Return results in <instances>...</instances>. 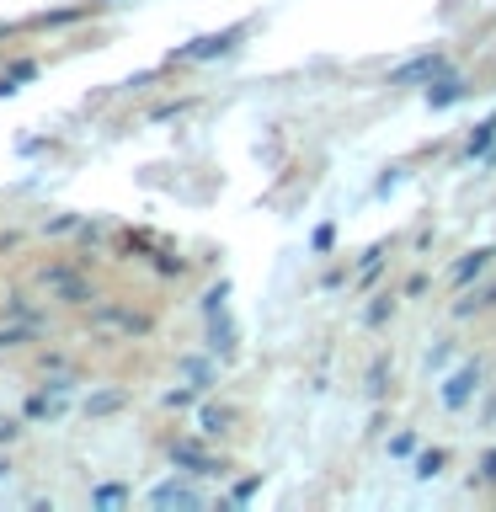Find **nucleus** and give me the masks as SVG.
Masks as SVG:
<instances>
[{
  "label": "nucleus",
  "mask_w": 496,
  "mask_h": 512,
  "mask_svg": "<svg viewBox=\"0 0 496 512\" xmlns=\"http://www.w3.org/2000/svg\"><path fill=\"white\" fill-rule=\"evenodd\" d=\"M150 507H203L198 486H182V480H160V486H150V496H144Z\"/></svg>",
  "instance_id": "7ed1b4c3"
},
{
  "label": "nucleus",
  "mask_w": 496,
  "mask_h": 512,
  "mask_svg": "<svg viewBox=\"0 0 496 512\" xmlns=\"http://www.w3.org/2000/svg\"><path fill=\"white\" fill-rule=\"evenodd\" d=\"M48 288H54L59 299H70V304L91 299V283L80 278V272H70V267H54V272H48Z\"/></svg>",
  "instance_id": "423d86ee"
},
{
  "label": "nucleus",
  "mask_w": 496,
  "mask_h": 512,
  "mask_svg": "<svg viewBox=\"0 0 496 512\" xmlns=\"http://www.w3.org/2000/svg\"><path fill=\"white\" fill-rule=\"evenodd\" d=\"M491 139H496V118H486V123H475V139H470V155H486V150H491Z\"/></svg>",
  "instance_id": "f8f14e48"
},
{
  "label": "nucleus",
  "mask_w": 496,
  "mask_h": 512,
  "mask_svg": "<svg viewBox=\"0 0 496 512\" xmlns=\"http://www.w3.org/2000/svg\"><path fill=\"white\" fill-rule=\"evenodd\" d=\"M438 75H443V54H422V59L400 64L390 75V86H422V80H438Z\"/></svg>",
  "instance_id": "20e7f679"
},
{
  "label": "nucleus",
  "mask_w": 496,
  "mask_h": 512,
  "mask_svg": "<svg viewBox=\"0 0 496 512\" xmlns=\"http://www.w3.org/2000/svg\"><path fill=\"white\" fill-rule=\"evenodd\" d=\"M96 326L102 331H144L139 315H96Z\"/></svg>",
  "instance_id": "9b49d317"
},
{
  "label": "nucleus",
  "mask_w": 496,
  "mask_h": 512,
  "mask_svg": "<svg viewBox=\"0 0 496 512\" xmlns=\"http://www.w3.org/2000/svg\"><path fill=\"white\" fill-rule=\"evenodd\" d=\"M475 384H480V363L470 358V363H459V368H454V374H448V379H443V390H438V395H443V406H448V411H459V406H470V395H475Z\"/></svg>",
  "instance_id": "f257e3e1"
},
{
  "label": "nucleus",
  "mask_w": 496,
  "mask_h": 512,
  "mask_svg": "<svg viewBox=\"0 0 496 512\" xmlns=\"http://www.w3.org/2000/svg\"><path fill=\"white\" fill-rule=\"evenodd\" d=\"M459 96H464V80L459 75H438V80H432V91H427V102L448 107V102H459Z\"/></svg>",
  "instance_id": "6e6552de"
},
{
  "label": "nucleus",
  "mask_w": 496,
  "mask_h": 512,
  "mask_svg": "<svg viewBox=\"0 0 496 512\" xmlns=\"http://www.w3.org/2000/svg\"><path fill=\"white\" fill-rule=\"evenodd\" d=\"M16 438V422H11V416H0V443H11Z\"/></svg>",
  "instance_id": "a211bd4d"
},
{
  "label": "nucleus",
  "mask_w": 496,
  "mask_h": 512,
  "mask_svg": "<svg viewBox=\"0 0 496 512\" xmlns=\"http://www.w3.org/2000/svg\"><path fill=\"white\" fill-rule=\"evenodd\" d=\"M70 400H75V384L59 379V384H48V390L32 395L22 406V416H32V422H38V416H59V411H70Z\"/></svg>",
  "instance_id": "f03ea898"
},
{
  "label": "nucleus",
  "mask_w": 496,
  "mask_h": 512,
  "mask_svg": "<svg viewBox=\"0 0 496 512\" xmlns=\"http://www.w3.org/2000/svg\"><path fill=\"white\" fill-rule=\"evenodd\" d=\"M491 256H496L491 246H480V251H470V256H464V262L454 267V283L464 288V283H470V278H475V272H480V267H486V262H491Z\"/></svg>",
  "instance_id": "1a4fd4ad"
},
{
  "label": "nucleus",
  "mask_w": 496,
  "mask_h": 512,
  "mask_svg": "<svg viewBox=\"0 0 496 512\" xmlns=\"http://www.w3.org/2000/svg\"><path fill=\"white\" fill-rule=\"evenodd\" d=\"M171 459L182 464V470H192V475H214V470H219V464L208 459L203 448H192V443H176V448H171Z\"/></svg>",
  "instance_id": "0eeeda50"
},
{
  "label": "nucleus",
  "mask_w": 496,
  "mask_h": 512,
  "mask_svg": "<svg viewBox=\"0 0 496 512\" xmlns=\"http://www.w3.org/2000/svg\"><path fill=\"white\" fill-rule=\"evenodd\" d=\"M390 454H395V459L416 454V432H400V438H390Z\"/></svg>",
  "instance_id": "4468645a"
},
{
  "label": "nucleus",
  "mask_w": 496,
  "mask_h": 512,
  "mask_svg": "<svg viewBox=\"0 0 496 512\" xmlns=\"http://www.w3.org/2000/svg\"><path fill=\"white\" fill-rule=\"evenodd\" d=\"M91 502H96V507H123V502H128V491H123V486H96Z\"/></svg>",
  "instance_id": "ddd939ff"
},
{
  "label": "nucleus",
  "mask_w": 496,
  "mask_h": 512,
  "mask_svg": "<svg viewBox=\"0 0 496 512\" xmlns=\"http://www.w3.org/2000/svg\"><path fill=\"white\" fill-rule=\"evenodd\" d=\"M331 240H336V230H331V224H320V230H315V251H331Z\"/></svg>",
  "instance_id": "f3484780"
},
{
  "label": "nucleus",
  "mask_w": 496,
  "mask_h": 512,
  "mask_svg": "<svg viewBox=\"0 0 496 512\" xmlns=\"http://www.w3.org/2000/svg\"><path fill=\"white\" fill-rule=\"evenodd\" d=\"M235 43H240V27H224V32H214V38H192L182 48V59H219V54H230Z\"/></svg>",
  "instance_id": "39448f33"
},
{
  "label": "nucleus",
  "mask_w": 496,
  "mask_h": 512,
  "mask_svg": "<svg viewBox=\"0 0 496 512\" xmlns=\"http://www.w3.org/2000/svg\"><path fill=\"white\" fill-rule=\"evenodd\" d=\"M224 422H230V411H224V406H203L198 411V432H224Z\"/></svg>",
  "instance_id": "9d476101"
},
{
  "label": "nucleus",
  "mask_w": 496,
  "mask_h": 512,
  "mask_svg": "<svg viewBox=\"0 0 496 512\" xmlns=\"http://www.w3.org/2000/svg\"><path fill=\"white\" fill-rule=\"evenodd\" d=\"M438 470H443V454H422V459H416V475H422V480H432Z\"/></svg>",
  "instance_id": "2eb2a0df"
},
{
  "label": "nucleus",
  "mask_w": 496,
  "mask_h": 512,
  "mask_svg": "<svg viewBox=\"0 0 496 512\" xmlns=\"http://www.w3.org/2000/svg\"><path fill=\"white\" fill-rule=\"evenodd\" d=\"M123 395H91V411H118Z\"/></svg>",
  "instance_id": "dca6fc26"
}]
</instances>
